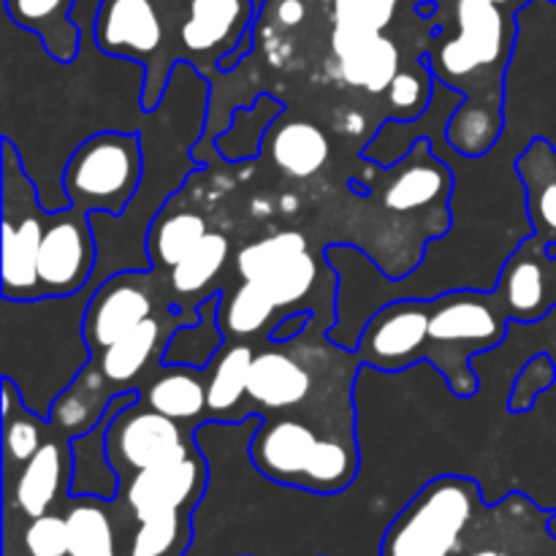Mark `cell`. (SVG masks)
<instances>
[{
	"label": "cell",
	"instance_id": "21",
	"mask_svg": "<svg viewBox=\"0 0 556 556\" xmlns=\"http://www.w3.org/2000/svg\"><path fill=\"white\" fill-rule=\"evenodd\" d=\"M527 195V220L543 242H556V147L532 139L514 163Z\"/></svg>",
	"mask_w": 556,
	"mask_h": 556
},
{
	"label": "cell",
	"instance_id": "4",
	"mask_svg": "<svg viewBox=\"0 0 556 556\" xmlns=\"http://www.w3.org/2000/svg\"><path fill=\"white\" fill-rule=\"evenodd\" d=\"M478 505L481 486L472 478H434L391 521L380 556H451L476 519Z\"/></svg>",
	"mask_w": 556,
	"mask_h": 556
},
{
	"label": "cell",
	"instance_id": "37",
	"mask_svg": "<svg viewBox=\"0 0 556 556\" xmlns=\"http://www.w3.org/2000/svg\"><path fill=\"white\" fill-rule=\"evenodd\" d=\"M556 383V367L548 353H541V356L532 358L521 375L516 378L514 391H510L508 407L510 413H527L535 407L538 396L546 394L548 389Z\"/></svg>",
	"mask_w": 556,
	"mask_h": 556
},
{
	"label": "cell",
	"instance_id": "32",
	"mask_svg": "<svg viewBox=\"0 0 556 556\" xmlns=\"http://www.w3.org/2000/svg\"><path fill=\"white\" fill-rule=\"evenodd\" d=\"M277 302L253 280H242V286L233 288V293L228 299H223L220 304V326L226 331V337H239V340H248V337L261 334V331L269 329L275 324ZM269 334V331H266Z\"/></svg>",
	"mask_w": 556,
	"mask_h": 556
},
{
	"label": "cell",
	"instance_id": "10",
	"mask_svg": "<svg viewBox=\"0 0 556 556\" xmlns=\"http://www.w3.org/2000/svg\"><path fill=\"white\" fill-rule=\"evenodd\" d=\"M432 299H391L375 309L358 334L356 356L383 372L418 364L429 353Z\"/></svg>",
	"mask_w": 556,
	"mask_h": 556
},
{
	"label": "cell",
	"instance_id": "18",
	"mask_svg": "<svg viewBox=\"0 0 556 556\" xmlns=\"http://www.w3.org/2000/svg\"><path fill=\"white\" fill-rule=\"evenodd\" d=\"M141 402V394L136 389L119 391L112 400V407H109L106 418L98 424L96 429L85 434H76L71 438V462H74V470H71V497H98V500H114L119 492V472L117 467L112 465L106 451V432L109 424L114 421L117 413H123L125 407Z\"/></svg>",
	"mask_w": 556,
	"mask_h": 556
},
{
	"label": "cell",
	"instance_id": "41",
	"mask_svg": "<svg viewBox=\"0 0 556 556\" xmlns=\"http://www.w3.org/2000/svg\"><path fill=\"white\" fill-rule=\"evenodd\" d=\"M470 556H505V554L494 552V548H481V552H476V554H470Z\"/></svg>",
	"mask_w": 556,
	"mask_h": 556
},
{
	"label": "cell",
	"instance_id": "12",
	"mask_svg": "<svg viewBox=\"0 0 556 556\" xmlns=\"http://www.w3.org/2000/svg\"><path fill=\"white\" fill-rule=\"evenodd\" d=\"M255 16V0H185L177 22L179 60L195 68L206 63L217 68L250 36Z\"/></svg>",
	"mask_w": 556,
	"mask_h": 556
},
{
	"label": "cell",
	"instance_id": "7",
	"mask_svg": "<svg viewBox=\"0 0 556 556\" xmlns=\"http://www.w3.org/2000/svg\"><path fill=\"white\" fill-rule=\"evenodd\" d=\"M514 324L494 291H451L432 299V318H429V353L434 345L443 348L440 369L448 372V364H459L472 372L470 358L503 345L508 326Z\"/></svg>",
	"mask_w": 556,
	"mask_h": 556
},
{
	"label": "cell",
	"instance_id": "6",
	"mask_svg": "<svg viewBox=\"0 0 556 556\" xmlns=\"http://www.w3.org/2000/svg\"><path fill=\"white\" fill-rule=\"evenodd\" d=\"M3 190V255H0V277H3V299L33 302L38 293V253H41L47 215L36 179L27 174L25 161L11 139H3V168H0Z\"/></svg>",
	"mask_w": 556,
	"mask_h": 556
},
{
	"label": "cell",
	"instance_id": "30",
	"mask_svg": "<svg viewBox=\"0 0 556 556\" xmlns=\"http://www.w3.org/2000/svg\"><path fill=\"white\" fill-rule=\"evenodd\" d=\"M255 362V351L248 342L223 348L210 364V378H206V407L215 416L233 410L239 402L248 396L250 367Z\"/></svg>",
	"mask_w": 556,
	"mask_h": 556
},
{
	"label": "cell",
	"instance_id": "42",
	"mask_svg": "<svg viewBox=\"0 0 556 556\" xmlns=\"http://www.w3.org/2000/svg\"><path fill=\"white\" fill-rule=\"evenodd\" d=\"M421 3H443V0H413V5H421Z\"/></svg>",
	"mask_w": 556,
	"mask_h": 556
},
{
	"label": "cell",
	"instance_id": "19",
	"mask_svg": "<svg viewBox=\"0 0 556 556\" xmlns=\"http://www.w3.org/2000/svg\"><path fill=\"white\" fill-rule=\"evenodd\" d=\"M79 0H3L5 20L36 36L58 63H74L81 52V27L74 20Z\"/></svg>",
	"mask_w": 556,
	"mask_h": 556
},
{
	"label": "cell",
	"instance_id": "40",
	"mask_svg": "<svg viewBox=\"0 0 556 556\" xmlns=\"http://www.w3.org/2000/svg\"><path fill=\"white\" fill-rule=\"evenodd\" d=\"M548 266H552V299L556 307V242H548Z\"/></svg>",
	"mask_w": 556,
	"mask_h": 556
},
{
	"label": "cell",
	"instance_id": "2",
	"mask_svg": "<svg viewBox=\"0 0 556 556\" xmlns=\"http://www.w3.org/2000/svg\"><path fill=\"white\" fill-rule=\"evenodd\" d=\"M250 459L269 481L313 494L342 492L358 472L356 451L340 440L320 438L296 418L261 421L250 440Z\"/></svg>",
	"mask_w": 556,
	"mask_h": 556
},
{
	"label": "cell",
	"instance_id": "20",
	"mask_svg": "<svg viewBox=\"0 0 556 556\" xmlns=\"http://www.w3.org/2000/svg\"><path fill=\"white\" fill-rule=\"evenodd\" d=\"M71 443L65 445L58 440H47L38 448V454L30 462L20 467V478L14 486V503L27 519L47 516L54 500L63 494V489L71 492Z\"/></svg>",
	"mask_w": 556,
	"mask_h": 556
},
{
	"label": "cell",
	"instance_id": "1",
	"mask_svg": "<svg viewBox=\"0 0 556 556\" xmlns=\"http://www.w3.org/2000/svg\"><path fill=\"white\" fill-rule=\"evenodd\" d=\"M532 0H443V38L427 54L432 76L476 101L478 85L503 101V71L519 41V14Z\"/></svg>",
	"mask_w": 556,
	"mask_h": 556
},
{
	"label": "cell",
	"instance_id": "23",
	"mask_svg": "<svg viewBox=\"0 0 556 556\" xmlns=\"http://www.w3.org/2000/svg\"><path fill=\"white\" fill-rule=\"evenodd\" d=\"M313 389V378L296 358L280 351L255 353L250 367L248 396L264 410H288L302 405Z\"/></svg>",
	"mask_w": 556,
	"mask_h": 556
},
{
	"label": "cell",
	"instance_id": "22",
	"mask_svg": "<svg viewBox=\"0 0 556 556\" xmlns=\"http://www.w3.org/2000/svg\"><path fill=\"white\" fill-rule=\"evenodd\" d=\"M117 394V386L109 383L101 367L90 362L76 375L74 383L54 400L49 424L68 440L76 438V434L90 432V429H96L106 418L112 400Z\"/></svg>",
	"mask_w": 556,
	"mask_h": 556
},
{
	"label": "cell",
	"instance_id": "5",
	"mask_svg": "<svg viewBox=\"0 0 556 556\" xmlns=\"http://www.w3.org/2000/svg\"><path fill=\"white\" fill-rule=\"evenodd\" d=\"M92 38L103 54L144 65L141 109L155 112L168 87V76L179 63V52L168 47V25L161 0H101Z\"/></svg>",
	"mask_w": 556,
	"mask_h": 556
},
{
	"label": "cell",
	"instance_id": "31",
	"mask_svg": "<svg viewBox=\"0 0 556 556\" xmlns=\"http://www.w3.org/2000/svg\"><path fill=\"white\" fill-rule=\"evenodd\" d=\"M282 114V103L271 96H261L253 106L237 109L233 112V123L228 125L226 134L215 139V150L220 152L226 161H248L255 157L261 150L266 130Z\"/></svg>",
	"mask_w": 556,
	"mask_h": 556
},
{
	"label": "cell",
	"instance_id": "26",
	"mask_svg": "<svg viewBox=\"0 0 556 556\" xmlns=\"http://www.w3.org/2000/svg\"><path fill=\"white\" fill-rule=\"evenodd\" d=\"M266 147L275 166L293 179L315 177L331 155L326 134L307 119H291V123L277 119Z\"/></svg>",
	"mask_w": 556,
	"mask_h": 556
},
{
	"label": "cell",
	"instance_id": "9",
	"mask_svg": "<svg viewBox=\"0 0 556 556\" xmlns=\"http://www.w3.org/2000/svg\"><path fill=\"white\" fill-rule=\"evenodd\" d=\"M106 451L112 465L117 467L119 481H123L125 472L136 476L141 470L182 462L199 448L193 443V434H185L179 421L136 402L117 413L114 421L109 424Z\"/></svg>",
	"mask_w": 556,
	"mask_h": 556
},
{
	"label": "cell",
	"instance_id": "33",
	"mask_svg": "<svg viewBox=\"0 0 556 556\" xmlns=\"http://www.w3.org/2000/svg\"><path fill=\"white\" fill-rule=\"evenodd\" d=\"M68 556H117L112 519L103 510V500L81 497L68 510Z\"/></svg>",
	"mask_w": 556,
	"mask_h": 556
},
{
	"label": "cell",
	"instance_id": "24",
	"mask_svg": "<svg viewBox=\"0 0 556 556\" xmlns=\"http://www.w3.org/2000/svg\"><path fill=\"white\" fill-rule=\"evenodd\" d=\"M223 293H210L195 307V324H182L172 331L161 353V367H193L204 372L223 351L226 331L220 326Z\"/></svg>",
	"mask_w": 556,
	"mask_h": 556
},
{
	"label": "cell",
	"instance_id": "36",
	"mask_svg": "<svg viewBox=\"0 0 556 556\" xmlns=\"http://www.w3.org/2000/svg\"><path fill=\"white\" fill-rule=\"evenodd\" d=\"M434 76L429 71L427 54L416 60V68H402L389 87V103L396 109V119H416L427 112L432 101Z\"/></svg>",
	"mask_w": 556,
	"mask_h": 556
},
{
	"label": "cell",
	"instance_id": "35",
	"mask_svg": "<svg viewBox=\"0 0 556 556\" xmlns=\"http://www.w3.org/2000/svg\"><path fill=\"white\" fill-rule=\"evenodd\" d=\"M190 541V514L152 516L139 521L130 556H179Z\"/></svg>",
	"mask_w": 556,
	"mask_h": 556
},
{
	"label": "cell",
	"instance_id": "39",
	"mask_svg": "<svg viewBox=\"0 0 556 556\" xmlns=\"http://www.w3.org/2000/svg\"><path fill=\"white\" fill-rule=\"evenodd\" d=\"M307 320H309L307 309H304V313H293V315H288V318L277 320V326L271 329V334H269V342H275V345L291 342L293 337L302 334L304 326H307Z\"/></svg>",
	"mask_w": 556,
	"mask_h": 556
},
{
	"label": "cell",
	"instance_id": "34",
	"mask_svg": "<svg viewBox=\"0 0 556 556\" xmlns=\"http://www.w3.org/2000/svg\"><path fill=\"white\" fill-rule=\"evenodd\" d=\"M228 255H231V242H228L226 233H206L199 248L168 271L174 293L177 296H199L215 280L217 271L226 266Z\"/></svg>",
	"mask_w": 556,
	"mask_h": 556
},
{
	"label": "cell",
	"instance_id": "17",
	"mask_svg": "<svg viewBox=\"0 0 556 556\" xmlns=\"http://www.w3.org/2000/svg\"><path fill=\"white\" fill-rule=\"evenodd\" d=\"M331 54H334L342 79L372 96L389 92L391 81L402 71L400 47L380 30L334 25Z\"/></svg>",
	"mask_w": 556,
	"mask_h": 556
},
{
	"label": "cell",
	"instance_id": "11",
	"mask_svg": "<svg viewBox=\"0 0 556 556\" xmlns=\"http://www.w3.org/2000/svg\"><path fill=\"white\" fill-rule=\"evenodd\" d=\"M237 271L242 280L258 282L277 307H293L313 293L320 266L304 233L280 231L244 244L237 253Z\"/></svg>",
	"mask_w": 556,
	"mask_h": 556
},
{
	"label": "cell",
	"instance_id": "25",
	"mask_svg": "<svg viewBox=\"0 0 556 556\" xmlns=\"http://www.w3.org/2000/svg\"><path fill=\"white\" fill-rule=\"evenodd\" d=\"M172 320V318H166ZM166 320L152 315L144 324L136 326L130 334H125L123 340H117L114 345H109L106 351L96 353L98 367L106 375V380L112 386H117V391H130L134 389V380L144 372L152 364V358L157 356V348L166 345Z\"/></svg>",
	"mask_w": 556,
	"mask_h": 556
},
{
	"label": "cell",
	"instance_id": "8",
	"mask_svg": "<svg viewBox=\"0 0 556 556\" xmlns=\"http://www.w3.org/2000/svg\"><path fill=\"white\" fill-rule=\"evenodd\" d=\"M98 269V239L87 212L65 206L49 212L38 253V293L41 299L74 296L85 291Z\"/></svg>",
	"mask_w": 556,
	"mask_h": 556
},
{
	"label": "cell",
	"instance_id": "16",
	"mask_svg": "<svg viewBox=\"0 0 556 556\" xmlns=\"http://www.w3.org/2000/svg\"><path fill=\"white\" fill-rule=\"evenodd\" d=\"M454 168L432 150L429 136L416 141L410 152L383 172L380 195L391 212H418L438 204L451 193Z\"/></svg>",
	"mask_w": 556,
	"mask_h": 556
},
{
	"label": "cell",
	"instance_id": "29",
	"mask_svg": "<svg viewBox=\"0 0 556 556\" xmlns=\"http://www.w3.org/2000/svg\"><path fill=\"white\" fill-rule=\"evenodd\" d=\"M206 233L210 228L199 212H166V215L161 212L147 233V253L152 266L172 271L179 261L199 248Z\"/></svg>",
	"mask_w": 556,
	"mask_h": 556
},
{
	"label": "cell",
	"instance_id": "15",
	"mask_svg": "<svg viewBox=\"0 0 556 556\" xmlns=\"http://www.w3.org/2000/svg\"><path fill=\"white\" fill-rule=\"evenodd\" d=\"M548 261V242L538 239L535 233L510 250L500 271V282L492 291L516 324H538L554 309Z\"/></svg>",
	"mask_w": 556,
	"mask_h": 556
},
{
	"label": "cell",
	"instance_id": "43",
	"mask_svg": "<svg viewBox=\"0 0 556 556\" xmlns=\"http://www.w3.org/2000/svg\"><path fill=\"white\" fill-rule=\"evenodd\" d=\"M548 3H554V5H556V0H548Z\"/></svg>",
	"mask_w": 556,
	"mask_h": 556
},
{
	"label": "cell",
	"instance_id": "38",
	"mask_svg": "<svg viewBox=\"0 0 556 556\" xmlns=\"http://www.w3.org/2000/svg\"><path fill=\"white\" fill-rule=\"evenodd\" d=\"M25 548L30 556H68V521L54 514L30 519Z\"/></svg>",
	"mask_w": 556,
	"mask_h": 556
},
{
	"label": "cell",
	"instance_id": "28",
	"mask_svg": "<svg viewBox=\"0 0 556 556\" xmlns=\"http://www.w3.org/2000/svg\"><path fill=\"white\" fill-rule=\"evenodd\" d=\"M47 429H52L49 418L36 416L22 400V391L14 380L3 378V459L5 470L14 465H25L47 443Z\"/></svg>",
	"mask_w": 556,
	"mask_h": 556
},
{
	"label": "cell",
	"instance_id": "14",
	"mask_svg": "<svg viewBox=\"0 0 556 556\" xmlns=\"http://www.w3.org/2000/svg\"><path fill=\"white\" fill-rule=\"evenodd\" d=\"M204 489L206 465L199 451L182 462L136 472L123 483L125 500L139 521L152 516L193 514Z\"/></svg>",
	"mask_w": 556,
	"mask_h": 556
},
{
	"label": "cell",
	"instance_id": "13",
	"mask_svg": "<svg viewBox=\"0 0 556 556\" xmlns=\"http://www.w3.org/2000/svg\"><path fill=\"white\" fill-rule=\"evenodd\" d=\"M147 275L150 271H117L92 291L85 313V340L92 356L155 315V302L144 286Z\"/></svg>",
	"mask_w": 556,
	"mask_h": 556
},
{
	"label": "cell",
	"instance_id": "27",
	"mask_svg": "<svg viewBox=\"0 0 556 556\" xmlns=\"http://www.w3.org/2000/svg\"><path fill=\"white\" fill-rule=\"evenodd\" d=\"M144 402L152 410L174 418V421H193L206 407V380L201 378V369L193 367H163L144 389Z\"/></svg>",
	"mask_w": 556,
	"mask_h": 556
},
{
	"label": "cell",
	"instance_id": "3",
	"mask_svg": "<svg viewBox=\"0 0 556 556\" xmlns=\"http://www.w3.org/2000/svg\"><path fill=\"white\" fill-rule=\"evenodd\" d=\"M144 141L136 130H96L71 150L63 166L68 204L87 212L125 215L144 182Z\"/></svg>",
	"mask_w": 556,
	"mask_h": 556
}]
</instances>
